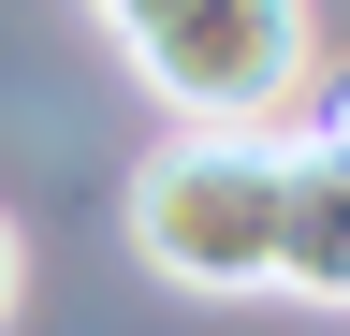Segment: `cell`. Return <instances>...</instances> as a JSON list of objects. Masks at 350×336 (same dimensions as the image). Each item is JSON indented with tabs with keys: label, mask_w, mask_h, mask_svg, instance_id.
<instances>
[{
	"label": "cell",
	"mask_w": 350,
	"mask_h": 336,
	"mask_svg": "<svg viewBox=\"0 0 350 336\" xmlns=\"http://www.w3.org/2000/svg\"><path fill=\"white\" fill-rule=\"evenodd\" d=\"M278 176L292 132H175L131 161V263H161L175 292H278Z\"/></svg>",
	"instance_id": "obj_1"
},
{
	"label": "cell",
	"mask_w": 350,
	"mask_h": 336,
	"mask_svg": "<svg viewBox=\"0 0 350 336\" xmlns=\"http://www.w3.org/2000/svg\"><path fill=\"white\" fill-rule=\"evenodd\" d=\"M117 59L175 103V132H292L306 73H321V29H306V0H175Z\"/></svg>",
	"instance_id": "obj_2"
},
{
	"label": "cell",
	"mask_w": 350,
	"mask_h": 336,
	"mask_svg": "<svg viewBox=\"0 0 350 336\" xmlns=\"http://www.w3.org/2000/svg\"><path fill=\"white\" fill-rule=\"evenodd\" d=\"M278 292L350 307V146H336V117H292V176H278Z\"/></svg>",
	"instance_id": "obj_3"
},
{
	"label": "cell",
	"mask_w": 350,
	"mask_h": 336,
	"mask_svg": "<svg viewBox=\"0 0 350 336\" xmlns=\"http://www.w3.org/2000/svg\"><path fill=\"white\" fill-rule=\"evenodd\" d=\"M88 15H103L117 44H131V29H146V15H175V0H88Z\"/></svg>",
	"instance_id": "obj_4"
},
{
	"label": "cell",
	"mask_w": 350,
	"mask_h": 336,
	"mask_svg": "<svg viewBox=\"0 0 350 336\" xmlns=\"http://www.w3.org/2000/svg\"><path fill=\"white\" fill-rule=\"evenodd\" d=\"M15 278H29V248H15V220H0V322H15Z\"/></svg>",
	"instance_id": "obj_5"
}]
</instances>
